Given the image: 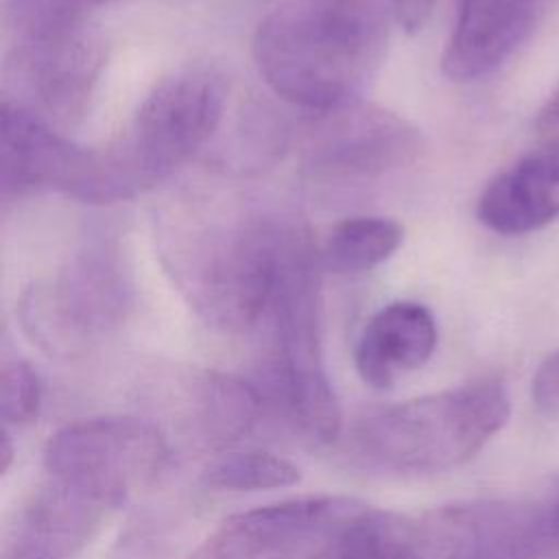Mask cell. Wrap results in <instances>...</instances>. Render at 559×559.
<instances>
[{"instance_id": "cell-2", "label": "cell", "mask_w": 559, "mask_h": 559, "mask_svg": "<svg viewBox=\"0 0 559 559\" xmlns=\"http://www.w3.org/2000/svg\"><path fill=\"white\" fill-rule=\"evenodd\" d=\"M227 94L225 74L210 66L183 68L162 79L120 138L90 148L74 199L124 201L166 179L221 127Z\"/></svg>"}, {"instance_id": "cell-23", "label": "cell", "mask_w": 559, "mask_h": 559, "mask_svg": "<svg viewBox=\"0 0 559 559\" xmlns=\"http://www.w3.org/2000/svg\"><path fill=\"white\" fill-rule=\"evenodd\" d=\"M435 4L437 0H391V11L404 31L417 33L430 20Z\"/></svg>"}, {"instance_id": "cell-21", "label": "cell", "mask_w": 559, "mask_h": 559, "mask_svg": "<svg viewBox=\"0 0 559 559\" xmlns=\"http://www.w3.org/2000/svg\"><path fill=\"white\" fill-rule=\"evenodd\" d=\"M116 0H17L13 20L17 33H41L85 24L87 15Z\"/></svg>"}, {"instance_id": "cell-7", "label": "cell", "mask_w": 559, "mask_h": 559, "mask_svg": "<svg viewBox=\"0 0 559 559\" xmlns=\"http://www.w3.org/2000/svg\"><path fill=\"white\" fill-rule=\"evenodd\" d=\"M304 166L323 179H369L417 159L421 133L395 111L349 98L312 111L301 131Z\"/></svg>"}, {"instance_id": "cell-11", "label": "cell", "mask_w": 559, "mask_h": 559, "mask_svg": "<svg viewBox=\"0 0 559 559\" xmlns=\"http://www.w3.org/2000/svg\"><path fill=\"white\" fill-rule=\"evenodd\" d=\"M87 148L66 140L33 111L2 100L0 109V188L2 197L57 190L72 197L83 175Z\"/></svg>"}, {"instance_id": "cell-24", "label": "cell", "mask_w": 559, "mask_h": 559, "mask_svg": "<svg viewBox=\"0 0 559 559\" xmlns=\"http://www.w3.org/2000/svg\"><path fill=\"white\" fill-rule=\"evenodd\" d=\"M535 127H537L539 131L559 129V85L550 92V96L546 98V103H544L542 109L537 111Z\"/></svg>"}, {"instance_id": "cell-8", "label": "cell", "mask_w": 559, "mask_h": 559, "mask_svg": "<svg viewBox=\"0 0 559 559\" xmlns=\"http://www.w3.org/2000/svg\"><path fill=\"white\" fill-rule=\"evenodd\" d=\"M365 504L347 496H299L225 518L188 559H319Z\"/></svg>"}, {"instance_id": "cell-15", "label": "cell", "mask_w": 559, "mask_h": 559, "mask_svg": "<svg viewBox=\"0 0 559 559\" xmlns=\"http://www.w3.org/2000/svg\"><path fill=\"white\" fill-rule=\"evenodd\" d=\"M173 408L183 437L214 450L247 435L264 400L258 386L236 376L199 369L175 382Z\"/></svg>"}, {"instance_id": "cell-5", "label": "cell", "mask_w": 559, "mask_h": 559, "mask_svg": "<svg viewBox=\"0 0 559 559\" xmlns=\"http://www.w3.org/2000/svg\"><path fill=\"white\" fill-rule=\"evenodd\" d=\"M168 454V439L153 419L107 415L59 428L44 448V469L111 511L148 487Z\"/></svg>"}, {"instance_id": "cell-4", "label": "cell", "mask_w": 559, "mask_h": 559, "mask_svg": "<svg viewBox=\"0 0 559 559\" xmlns=\"http://www.w3.org/2000/svg\"><path fill=\"white\" fill-rule=\"evenodd\" d=\"M308 242L275 218H249L181 236L170 260L179 290L212 328L242 332L258 325L290 258Z\"/></svg>"}, {"instance_id": "cell-25", "label": "cell", "mask_w": 559, "mask_h": 559, "mask_svg": "<svg viewBox=\"0 0 559 559\" xmlns=\"http://www.w3.org/2000/svg\"><path fill=\"white\" fill-rule=\"evenodd\" d=\"M13 463V441L9 428L2 426V445H0V474H7Z\"/></svg>"}, {"instance_id": "cell-10", "label": "cell", "mask_w": 559, "mask_h": 559, "mask_svg": "<svg viewBox=\"0 0 559 559\" xmlns=\"http://www.w3.org/2000/svg\"><path fill=\"white\" fill-rule=\"evenodd\" d=\"M100 68L103 48L85 24L17 35L9 79L20 98L11 103L50 124L74 122L85 111Z\"/></svg>"}, {"instance_id": "cell-14", "label": "cell", "mask_w": 559, "mask_h": 559, "mask_svg": "<svg viewBox=\"0 0 559 559\" xmlns=\"http://www.w3.org/2000/svg\"><path fill=\"white\" fill-rule=\"evenodd\" d=\"M478 221L502 236H522L559 218V133L496 175L476 203Z\"/></svg>"}, {"instance_id": "cell-19", "label": "cell", "mask_w": 559, "mask_h": 559, "mask_svg": "<svg viewBox=\"0 0 559 559\" xmlns=\"http://www.w3.org/2000/svg\"><path fill=\"white\" fill-rule=\"evenodd\" d=\"M299 467L269 450H240L216 456L201 474L205 487L218 491H264L297 485Z\"/></svg>"}, {"instance_id": "cell-6", "label": "cell", "mask_w": 559, "mask_h": 559, "mask_svg": "<svg viewBox=\"0 0 559 559\" xmlns=\"http://www.w3.org/2000/svg\"><path fill=\"white\" fill-rule=\"evenodd\" d=\"M131 306L129 284L105 251L74 260L59 280L31 288L22 299V325L55 358H79L114 334Z\"/></svg>"}, {"instance_id": "cell-9", "label": "cell", "mask_w": 559, "mask_h": 559, "mask_svg": "<svg viewBox=\"0 0 559 559\" xmlns=\"http://www.w3.org/2000/svg\"><path fill=\"white\" fill-rule=\"evenodd\" d=\"M426 559H559L537 493L441 504L415 520Z\"/></svg>"}, {"instance_id": "cell-18", "label": "cell", "mask_w": 559, "mask_h": 559, "mask_svg": "<svg viewBox=\"0 0 559 559\" xmlns=\"http://www.w3.org/2000/svg\"><path fill=\"white\" fill-rule=\"evenodd\" d=\"M404 227L384 216H354L334 225L319 251L321 269L349 275L386 262L402 245Z\"/></svg>"}, {"instance_id": "cell-12", "label": "cell", "mask_w": 559, "mask_h": 559, "mask_svg": "<svg viewBox=\"0 0 559 559\" xmlns=\"http://www.w3.org/2000/svg\"><path fill=\"white\" fill-rule=\"evenodd\" d=\"M544 0H459L441 55L452 81H476L498 70L533 31Z\"/></svg>"}, {"instance_id": "cell-13", "label": "cell", "mask_w": 559, "mask_h": 559, "mask_svg": "<svg viewBox=\"0 0 559 559\" xmlns=\"http://www.w3.org/2000/svg\"><path fill=\"white\" fill-rule=\"evenodd\" d=\"M109 509L46 476L11 524L4 559H74Z\"/></svg>"}, {"instance_id": "cell-17", "label": "cell", "mask_w": 559, "mask_h": 559, "mask_svg": "<svg viewBox=\"0 0 559 559\" xmlns=\"http://www.w3.org/2000/svg\"><path fill=\"white\" fill-rule=\"evenodd\" d=\"M319 559H426L415 520L362 507L354 513Z\"/></svg>"}, {"instance_id": "cell-20", "label": "cell", "mask_w": 559, "mask_h": 559, "mask_svg": "<svg viewBox=\"0 0 559 559\" xmlns=\"http://www.w3.org/2000/svg\"><path fill=\"white\" fill-rule=\"evenodd\" d=\"M41 406V380L24 360H9L0 376V417L2 426L31 424Z\"/></svg>"}, {"instance_id": "cell-3", "label": "cell", "mask_w": 559, "mask_h": 559, "mask_svg": "<svg viewBox=\"0 0 559 559\" xmlns=\"http://www.w3.org/2000/svg\"><path fill=\"white\" fill-rule=\"evenodd\" d=\"M511 415L509 391L485 378L360 417L347 437L349 456L386 476H437L472 461Z\"/></svg>"}, {"instance_id": "cell-16", "label": "cell", "mask_w": 559, "mask_h": 559, "mask_svg": "<svg viewBox=\"0 0 559 559\" xmlns=\"http://www.w3.org/2000/svg\"><path fill=\"white\" fill-rule=\"evenodd\" d=\"M437 336L435 317L424 304L393 301L362 328L354 347L356 371L369 386L389 389L430 360Z\"/></svg>"}, {"instance_id": "cell-1", "label": "cell", "mask_w": 559, "mask_h": 559, "mask_svg": "<svg viewBox=\"0 0 559 559\" xmlns=\"http://www.w3.org/2000/svg\"><path fill=\"white\" fill-rule=\"evenodd\" d=\"M382 0H290L269 13L253 37L264 83L310 111L345 103L378 59Z\"/></svg>"}, {"instance_id": "cell-22", "label": "cell", "mask_w": 559, "mask_h": 559, "mask_svg": "<svg viewBox=\"0 0 559 559\" xmlns=\"http://www.w3.org/2000/svg\"><path fill=\"white\" fill-rule=\"evenodd\" d=\"M531 397L542 415L559 419V349L537 365L531 380Z\"/></svg>"}]
</instances>
